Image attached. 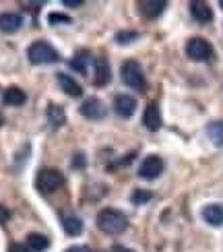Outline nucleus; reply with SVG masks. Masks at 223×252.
Returning <instances> with one entry per match:
<instances>
[{"label": "nucleus", "instance_id": "32", "mask_svg": "<svg viewBox=\"0 0 223 252\" xmlns=\"http://www.w3.org/2000/svg\"><path fill=\"white\" fill-rule=\"evenodd\" d=\"M219 6H221V8H223V0H221V2H219Z\"/></svg>", "mask_w": 223, "mask_h": 252}, {"label": "nucleus", "instance_id": "30", "mask_svg": "<svg viewBox=\"0 0 223 252\" xmlns=\"http://www.w3.org/2000/svg\"><path fill=\"white\" fill-rule=\"evenodd\" d=\"M64 252H89V250L85 248V246H70V248H66Z\"/></svg>", "mask_w": 223, "mask_h": 252}, {"label": "nucleus", "instance_id": "1", "mask_svg": "<svg viewBox=\"0 0 223 252\" xmlns=\"http://www.w3.org/2000/svg\"><path fill=\"white\" fill-rule=\"evenodd\" d=\"M97 227L108 236H118L126 232V227H128V217L120 209H112V207L101 209L97 215Z\"/></svg>", "mask_w": 223, "mask_h": 252}, {"label": "nucleus", "instance_id": "28", "mask_svg": "<svg viewBox=\"0 0 223 252\" xmlns=\"http://www.w3.org/2000/svg\"><path fill=\"white\" fill-rule=\"evenodd\" d=\"M62 4L64 6H70V8H77L83 4V0H62Z\"/></svg>", "mask_w": 223, "mask_h": 252}, {"label": "nucleus", "instance_id": "23", "mask_svg": "<svg viewBox=\"0 0 223 252\" xmlns=\"http://www.w3.org/2000/svg\"><path fill=\"white\" fill-rule=\"evenodd\" d=\"M130 198H132L134 205H143L147 201H151V192H149V190H134Z\"/></svg>", "mask_w": 223, "mask_h": 252}, {"label": "nucleus", "instance_id": "17", "mask_svg": "<svg viewBox=\"0 0 223 252\" xmlns=\"http://www.w3.org/2000/svg\"><path fill=\"white\" fill-rule=\"evenodd\" d=\"M190 15L194 17V21L198 23H209L211 19H213V10L207 2L203 0H194V2H190Z\"/></svg>", "mask_w": 223, "mask_h": 252}, {"label": "nucleus", "instance_id": "16", "mask_svg": "<svg viewBox=\"0 0 223 252\" xmlns=\"http://www.w3.org/2000/svg\"><path fill=\"white\" fill-rule=\"evenodd\" d=\"M2 101H4V106H13V108H19V106H23V103L27 101V93L21 89V87H8L4 89L2 93Z\"/></svg>", "mask_w": 223, "mask_h": 252}, {"label": "nucleus", "instance_id": "22", "mask_svg": "<svg viewBox=\"0 0 223 252\" xmlns=\"http://www.w3.org/2000/svg\"><path fill=\"white\" fill-rule=\"evenodd\" d=\"M136 39H139L136 31H118V33H116V44H120V46H130Z\"/></svg>", "mask_w": 223, "mask_h": 252}, {"label": "nucleus", "instance_id": "27", "mask_svg": "<svg viewBox=\"0 0 223 252\" xmlns=\"http://www.w3.org/2000/svg\"><path fill=\"white\" fill-rule=\"evenodd\" d=\"M8 252H29V248L25 244H13L8 248Z\"/></svg>", "mask_w": 223, "mask_h": 252}, {"label": "nucleus", "instance_id": "4", "mask_svg": "<svg viewBox=\"0 0 223 252\" xmlns=\"http://www.w3.org/2000/svg\"><path fill=\"white\" fill-rule=\"evenodd\" d=\"M62 184H64V176H62V172L54 170V167H44V170H39L35 178V188L41 194L56 192Z\"/></svg>", "mask_w": 223, "mask_h": 252}, {"label": "nucleus", "instance_id": "25", "mask_svg": "<svg viewBox=\"0 0 223 252\" xmlns=\"http://www.w3.org/2000/svg\"><path fill=\"white\" fill-rule=\"evenodd\" d=\"M50 23H70V17L68 15H50Z\"/></svg>", "mask_w": 223, "mask_h": 252}, {"label": "nucleus", "instance_id": "3", "mask_svg": "<svg viewBox=\"0 0 223 252\" xmlns=\"http://www.w3.org/2000/svg\"><path fill=\"white\" fill-rule=\"evenodd\" d=\"M120 77H122L124 85H128L134 91H145L147 89V81H145L143 66L136 60H126L124 62V64L120 66Z\"/></svg>", "mask_w": 223, "mask_h": 252}, {"label": "nucleus", "instance_id": "31", "mask_svg": "<svg viewBox=\"0 0 223 252\" xmlns=\"http://www.w3.org/2000/svg\"><path fill=\"white\" fill-rule=\"evenodd\" d=\"M2 122H4V118H2V116H0V126H2Z\"/></svg>", "mask_w": 223, "mask_h": 252}, {"label": "nucleus", "instance_id": "15", "mask_svg": "<svg viewBox=\"0 0 223 252\" xmlns=\"http://www.w3.org/2000/svg\"><path fill=\"white\" fill-rule=\"evenodd\" d=\"M46 118H48V124L52 126V130H58V128H62V126L66 124V114L60 106H56V103H50L48 106Z\"/></svg>", "mask_w": 223, "mask_h": 252}, {"label": "nucleus", "instance_id": "24", "mask_svg": "<svg viewBox=\"0 0 223 252\" xmlns=\"http://www.w3.org/2000/svg\"><path fill=\"white\" fill-rule=\"evenodd\" d=\"M134 157H136V151H132V153H128V155H124V157H120V161H114V163H110V165H108V170H114V167H118V165L132 163Z\"/></svg>", "mask_w": 223, "mask_h": 252}, {"label": "nucleus", "instance_id": "18", "mask_svg": "<svg viewBox=\"0 0 223 252\" xmlns=\"http://www.w3.org/2000/svg\"><path fill=\"white\" fill-rule=\"evenodd\" d=\"M203 219H205L209 225H213V227L223 225V205H219V203L207 205L203 209Z\"/></svg>", "mask_w": 223, "mask_h": 252}, {"label": "nucleus", "instance_id": "6", "mask_svg": "<svg viewBox=\"0 0 223 252\" xmlns=\"http://www.w3.org/2000/svg\"><path fill=\"white\" fill-rule=\"evenodd\" d=\"M163 172V159L159 155H147L141 167H139V176L145 178V180H155Z\"/></svg>", "mask_w": 223, "mask_h": 252}, {"label": "nucleus", "instance_id": "26", "mask_svg": "<svg viewBox=\"0 0 223 252\" xmlns=\"http://www.w3.org/2000/svg\"><path fill=\"white\" fill-rule=\"evenodd\" d=\"M10 219V209H6L4 205H0V223H6Z\"/></svg>", "mask_w": 223, "mask_h": 252}, {"label": "nucleus", "instance_id": "8", "mask_svg": "<svg viewBox=\"0 0 223 252\" xmlns=\"http://www.w3.org/2000/svg\"><path fill=\"white\" fill-rule=\"evenodd\" d=\"M91 68H93V77H91L93 85L95 87H105V85H108L110 79H112V70H110L108 60L101 58V56L99 58H93Z\"/></svg>", "mask_w": 223, "mask_h": 252}, {"label": "nucleus", "instance_id": "9", "mask_svg": "<svg viewBox=\"0 0 223 252\" xmlns=\"http://www.w3.org/2000/svg\"><path fill=\"white\" fill-rule=\"evenodd\" d=\"M143 124H145V128L149 132H157L159 128H161L163 118H161V110H159L157 103H149V106L145 108V112H143Z\"/></svg>", "mask_w": 223, "mask_h": 252}, {"label": "nucleus", "instance_id": "14", "mask_svg": "<svg viewBox=\"0 0 223 252\" xmlns=\"http://www.w3.org/2000/svg\"><path fill=\"white\" fill-rule=\"evenodd\" d=\"M93 64V56L89 54L87 50H79L77 54L70 58V68L77 70L79 75H87V68Z\"/></svg>", "mask_w": 223, "mask_h": 252}, {"label": "nucleus", "instance_id": "29", "mask_svg": "<svg viewBox=\"0 0 223 252\" xmlns=\"http://www.w3.org/2000/svg\"><path fill=\"white\" fill-rule=\"evenodd\" d=\"M110 252H134V250H130V248H126V246H120V244H114Z\"/></svg>", "mask_w": 223, "mask_h": 252}, {"label": "nucleus", "instance_id": "10", "mask_svg": "<svg viewBox=\"0 0 223 252\" xmlns=\"http://www.w3.org/2000/svg\"><path fill=\"white\" fill-rule=\"evenodd\" d=\"M134 110H136V99L128 95V93H120V95L114 97V112L120 118H130Z\"/></svg>", "mask_w": 223, "mask_h": 252}, {"label": "nucleus", "instance_id": "20", "mask_svg": "<svg viewBox=\"0 0 223 252\" xmlns=\"http://www.w3.org/2000/svg\"><path fill=\"white\" fill-rule=\"evenodd\" d=\"M25 242H27L29 250H35V252H44L50 246V240L46 236H41V234H29Z\"/></svg>", "mask_w": 223, "mask_h": 252}, {"label": "nucleus", "instance_id": "12", "mask_svg": "<svg viewBox=\"0 0 223 252\" xmlns=\"http://www.w3.org/2000/svg\"><path fill=\"white\" fill-rule=\"evenodd\" d=\"M23 27V17L19 13H2L0 15V31L2 33H17Z\"/></svg>", "mask_w": 223, "mask_h": 252}, {"label": "nucleus", "instance_id": "11", "mask_svg": "<svg viewBox=\"0 0 223 252\" xmlns=\"http://www.w3.org/2000/svg\"><path fill=\"white\" fill-rule=\"evenodd\" d=\"M56 81H58L60 89L64 91L66 95H70V97H81L83 95V87L79 85V81L74 77H70V75H66V72H58Z\"/></svg>", "mask_w": 223, "mask_h": 252}, {"label": "nucleus", "instance_id": "19", "mask_svg": "<svg viewBox=\"0 0 223 252\" xmlns=\"http://www.w3.org/2000/svg\"><path fill=\"white\" fill-rule=\"evenodd\" d=\"M207 136L211 139V143L221 147L223 145V120H213L207 124Z\"/></svg>", "mask_w": 223, "mask_h": 252}, {"label": "nucleus", "instance_id": "13", "mask_svg": "<svg viewBox=\"0 0 223 252\" xmlns=\"http://www.w3.org/2000/svg\"><path fill=\"white\" fill-rule=\"evenodd\" d=\"M139 8H141L143 17L157 19V17H161V13L167 8V2L165 0H145V2H139Z\"/></svg>", "mask_w": 223, "mask_h": 252}, {"label": "nucleus", "instance_id": "5", "mask_svg": "<svg viewBox=\"0 0 223 252\" xmlns=\"http://www.w3.org/2000/svg\"><path fill=\"white\" fill-rule=\"evenodd\" d=\"M186 56L190 60L205 62V60H209L211 56H213V48H211V44L207 39L192 37V39H188V44H186Z\"/></svg>", "mask_w": 223, "mask_h": 252}, {"label": "nucleus", "instance_id": "21", "mask_svg": "<svg viewBox=\"0 0 223 252\" xmlns=\"http://www.w3.org/2000/svg\"><path fill=\"white\" fill-rule=\"evenodd\" d=\"M62 229L68 236H81L83 234V221L79 217H64L62 219Z\"/></svg>", "mask_w": 223, "mask_h": 252}, {"label": "nucleus", "instance_id": "7", "mask_svg": "<svg viewBox=\"0 0 223 252\" xmlns=\"http://www.w3.org/2000/svg\"><path fill=\"white\" fill-rule=\"evenodd\" d=\"M81 114L87 120H101L108 114V108L99 97H87L81 103Z\"/></svg>", "mask_w": 223, "mask_h": 252}, {"label": "nucleus", "instance_id": "2", "mask_svg": "<svg viewBox=\"0 0 223 252\" xmlns=\"http://www.w3.org/2000/svg\"><path fill=\"white\" fill-rule=\"evenodd\" d=\"M27 60L33 66H39V64H54V62L60 60V56L50 41L39 39V41H33V44L27 48Z\"/></svg>", "mask_w": 223, "mask_h": 252}]
</instances>
